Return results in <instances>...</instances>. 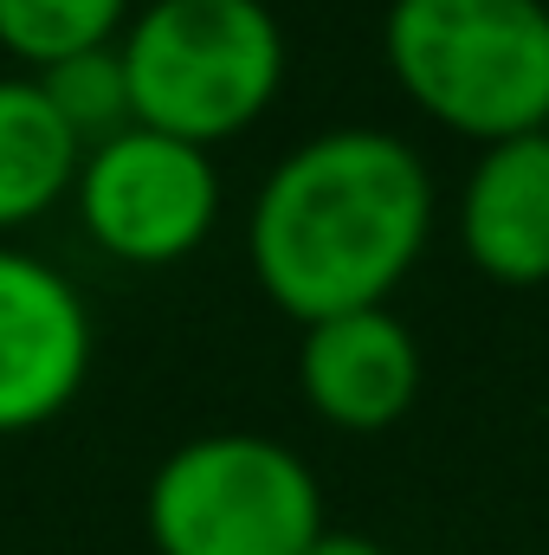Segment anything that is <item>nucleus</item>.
<instances>
[{"mask_svg":"<svg viewBox=\"0 0 549 555\" xmlns=\"http://www.w3.org/2000/svg\"><path fill=\"white\" fill-rule=\"evenodd\" d=\"M137 7L142 0H0V52L39 78L78 52L117 46Z\"/></svg>","mask_w":549,"mask_h":555,"instance_id":"9d476101","label":"nucleus"},{"mask_svg":"<svg viewBox=\"0 0 549 555\" xmlns=\"http://www.w3.org/2000/svg\"><path fill=\"white\" fill-rule=\"evenodd\" d=\"M459 253L465 266L505 291L549 284V130L478 149L465 168L459 207Z\"/></svg>","mask_w":549,"mask_h":555,"instance_id":"6e6552de","label":"nucleus"},{"mask_svg":"<svg viewBox=\"0 0 549 555\" xmlns=\"http://www.w3.org/2000/svg\"><path fill=\"white\" fill-rule=\"evenodd\" d=\"M78 227L85 240L137 272L194 259L220 227V168L207 149L162 130H124L98 142L78 168Z\"/></svg>","mask_w":549,"mask_h":555,"instance_id":"39448f33","label":"nucleus"},{"mask_svg":"<svg viewBox=\"0 0 549 555\" xmlns=\"http://www.w3.org/2000/svg\"><path fill=\"white\" fill-rule=\"evenodd\" d=\"M433 168L375 124H336L284 149L246 207V266L297 330L382 310L433 240Z\"/></svg>","mask_w":549,"mask_h":555,"instance_id":"f257e3e1","label":"nucleus"},{"mask_svg":"<svg viewBox=\"0 0 549 555\" xmlns=\"http://www.w3.org/2000/svg\"><path fill=\"white\" fill-rule=\"evenodd\" d=\"M85 168V142L72 137L39 91L33 72L0 78V233H20L46 220Z\"/></svg>","mask_w":549,"mask_h":555,"instance_id":"1a4fd4ad","label":"nucleus"},{"mask_svg":"<svg viewBox=\"0 0 549 555\" xmlns=\"http://www.w3.org/2000/svg\"><path fill=\"white\" fill-rule=\"evenodd\" d=\"M142 130L194 149L246 137L284 91V26L266 0H142L117 39Z\"/></svg>","mask_w":549,"mask_h":555,"instance_id":"7ed1b4c3","label":"nucleus"},{"mask_svg":"<svg viewBox=\"0 0 549 555\" xmlns=\"http://www.w3.org/2000/svg\"><path fill=\"white\" fill-rule=\"evenodd\" d=\"M39 91L52 98L59 124L85 142V155L98 142L137 130V111H130V78H124V52L117 46H98V52H78L52 72H39Z\"/></svg>","mask_w":549,"mask_h":555,"instance_id":"9b49d317","label":"nucleus"},{"mask_svg":"<svg viewBox=\"0 0 549 555\" xmlns=\"http://www.w3.org/2000/svg\"><path fill=\"white\" fill-rule=\"evenodd\" d=\"M382 65L426 124L478 149L549 130V0H388Z\"/></svg>","mask_w":549,"mask_h":555,"instance_id":"f03ea898","label":"nucleus"},{"mask_svg":"<svg viewBox=\"0 0 549 555\" xmlns=\"http://www.w3.org/2000/svg\"><path fill=\"white\" fill-rule=\"evenodd\" d=\"M155 555H304L323 524V485L272 433H194L142 491Z\"/></svg>","mask_w":549,"mask_h":555,"instance_id":"20e7f679","label":"nucleus"},{"mask_svg":"<svg viewBox=\"0 0 549 555\" xmlns=\"http://www.w3.org/2000/svg\"><path fill=\"white\" fill-rule=\"evenodd\" d=\"M297 395L336 433H388L420 395V343L388 304L323 317L297 336Z\"/></svg>","mask_w":549,"mask_h":555,"instance_id":"0eeeda50","label":"nucleus"},{"mask_svg":"<svg viewBox=\"0 0 549 555\" xmlns=\"http://www.w3.org/2000/svg\"><path fill=\"white\" fill-rule=\"evenodd\" d=\"M304 555H388L375 537H356V530H323Z\"/></svg>","mask_w":549,"mask_h":555,"instance_id":"f8f14e48","label":"nucleus"},{"mask_svg":"<svg viewBox=\"0 0 549 555\" xmlns=\"http://www.w3.org/2000/svg\"><path fill=\"white\" fill-rule=\"evenodd\" d=\"M91 382V310L78 284L0 246V439L39 433Z\"/></svg>","mask_w":549,"mask_h":555,"instance_id":"423d86ee","label":"nucleus"}]
</instances>
